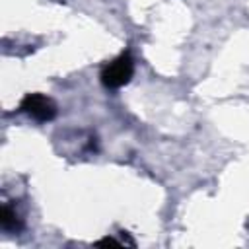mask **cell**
I'll list each match as a JSON object with an SVG mask.
<instances>
[{
	"label": "cell",
	"instance_id": "3957f363",
	"mask_svg": "<svg viewBox=\"0 0 249 249\" xmlns=\"http://www.w3.org/2000/svg\"><path fill=\"white\" fill-rule=\"evenodd\" d=\"M0 224H2V228H4V230H18V228L21 226V224H19V220H18V216H16V212H12V208H10V206H4V208H2Z\"/></svg>",
	"mask_w": 249,
	"mask_h": 249
},
{
	"label": "cell",
	"instance_id": "6da1fadb",
	"mask_svg": "<svg viewBox=\"0 0 249 249\" xmlns=\"http://www.w3.org/2000/svg\"><path fill=\"white\" fill-rule=\"evenodd\" d=\"M132 72H134V62H132L130 54L124 53V54H121L119 58H115L113 62H109L103 68L101 82L107 88H121L132 78Z\"/></svg>",
	"mask_w": 249,
	"mask_h": 249
},
{
	"label": "cell",
	"instance_id": "7a4b0ae2",
	"mask_svg": "<svg viewBox=\"0 0 249 249\" xmlns=\"http://www.w3.org/2000/svg\"><path fill=\"white\" fill-rule=\"evenodd\" d=\"M21 109L29 117H33L37 121H51L56 115L54 103L49 97L41 95V93H29V95H25L23 101H21Z\"/></svg>",
	"mask_w": 249,
	"mask_h": 249
},
{
	"label": "cell",
	"instance_id": "277c9868",
	"mask_svg": "<svg viewBox=\"0 0 249 249\" xmlns=\"http://www.w3.org/2000/svg\"><path fill=\"white\" fill-rule=\"evenodd\" d=\"M95 245H115V247H119L121 243H119L117 239H113V237H103V239H99Z\"/></svg>",
	"mask_w": 249,
	"mask_h": 249
}]
</instances>
